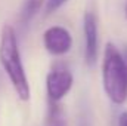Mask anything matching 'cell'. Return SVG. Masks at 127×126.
I'll return each mask as SVG.
<instances>
[{
  "instance_id": "1",
  "label": "cell",
  "mask_w": 127,
  "mask_h": 126,
  "mask_svg": "<svg viewBox=\"0 0 127 126\" xmlns=\"http://www.w3.org/2000/svg\"><path fill=\"white\" fill-rule=\"evenodd\" d=\"M0 64L7 74L19 99H30V85L21 61L16 34L10 25H4L0 33Z\"/></svg>"
},
{
  "instance_id": "2",
  "label": "cell",
  "mask_w": 127,
  "mask_h": 126,
  "mask_svg": "<svg viewBox=\"0 0 127 126\" xmlns=\"http://www.w3.org/2000/svg\"><path fill=\"white\" fill-rule=\"evenodd\" d=\"M102 82L103 89L108 98L120 105L124 104L127 99V70L123 55L112 45L108 43L103 52L102 61Z\"/></svg>"
},
{
  "instance_id": "3",
  "label": "cell",
  "mask_w": 127,
  "mask_h": 126,
  "mask_svg": "<svg viewBox=\"0 0 127 126\" xmlns=\"http://www.w3.org/2000/svg\"><path fill=\"white\" fill-rule=\"evenodd\" d=\"M72 82H74L72 74L66 65L64 64L53 65V68L49 71L46 77V91L50 102L61 101L72 88Z\"/></svg>"
},
{
  "instance_id": "4",
  "label": "cell",
  "mask_w": 127,
  "mask_h": 126,
  "mask_svg": "<svg viewBox=\"0 0 127 126\" xmlns=\"http://www.w3.org/2000/svg\"><path fill=\"white\" fill-rule=\"evenodd\" d=\"M43 45L46 51L52 55H64L66 54L72 46V37L71 33L66 28L53 25L47 28L43 34Z\"/></svg>"
},
{
  "instance_id": "5",
  "label": "cell",
  "mask_w": 127,
  "mask_h": 126,
  "mask_svg": "<svg viewBox=\"0 0 127 126\" xmlns=\"http://www.w3.org/2000/svg\"><path fill=\"white\" fill-rule=\"evenodd\" d=\"M83 34H84V60L89 67H93L97 60V21L93 12L84 13Z\"/></svg>"
},
{
  "instance_id": "6",
  "label": "cell",
  "mask_w": 127,
  "mask_h": 126,
  "mask_svg": "<svg viewBox=\"0 0 127 126\" xmlns=\"http://www.w3.org/2000/svg\"><path fill=\"white\" fill-rule=\"evenodd\" d=\"M44 1L46 0H24L22 7H21V12H19V22L22 25L30 24V21L37 15V12L40 10L41 4Z\"/></svg>"
},
{
  "instance_id": "7",
  "label": "cell",
  "mask_w": 127,
  "mask_h": 126,
  "mask_svg": "<svg viewBox=\"0 0 127 126\" xmlns=\"http://www.w3.org/2000/svg\"><path fill=\"white\" fill-rule=\"evenodd\" d=\"M77 126H92V119H90L89 110H87L86 107H83V108L80 110L78 120H77Z\"/></svg>"
},
{
  "instance_id": "8",
  "label": "cell",
  "mask_w": 127,
  "mask_h": 126,
  "mask_svg": "<svg viewBox=\"0 0 127 126\" xmlns=\"http://www.w3.org/2000/svg\"><path fill=\"white\" fill-rule=\"evenodd\" d=\"M68 0H46V13H53Z\"/></svg>"
},
{
  "instance_id": "9",
  "label": "cell",
  "mask_w": 127,
  "mask_h": 126,
  "mask_svg": "<svg viewBox=\"0 0 127 126\" xmlns=\"http://www.w3.org/2000/svg\"><path fill=\"white\" fill-rule=\"evenodd\" d=\"M118 126H127V111L120 114V119H118Z\"/></svg>"
},
{
  "instance_id": "10",
  "label": "cell",
  "mask_w": 127,
  "mask_h": 126,
  "mask_svg": "<svg viewBox=\"0 0 127 126\" xmlns=\"http://www.w3.org/2000/svg\"><path fill=\"white\" fill-rule=\"evenodd\" d=\"M123 61H124V65H126V70H127V46L124 48V51H123Z\"/></svg>"
},
{
  "instance_id": "11",
  "label": "cell",
  "mask_w": 127,
  "mask_h": 126,
  "mask_svg": "<svg viewBox=\"0 0 127 126\" xmlns=\"http://www.w3.org/2000/svg\"><path fill=\"white\" fill-rule=\"evenodd\" d=\"M124 12H126V18H127V3H126V9H124Z\"/></svg>"
},
{
  "instance_id": "12",
  "label": "cell",
  "mask_w": 127,
  "mask_h": 126,
  "mask_svg": "<svg viewBox=\"0 0 127 126\" xmlns=\"http://www.w3.org/2000/svg\"><path fill=\"white\" fill-rule=\"evenodd\" d=\"M53 126H59V125H53Z\"/></svg>"
}]
</instances>
